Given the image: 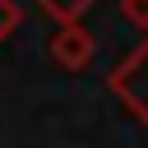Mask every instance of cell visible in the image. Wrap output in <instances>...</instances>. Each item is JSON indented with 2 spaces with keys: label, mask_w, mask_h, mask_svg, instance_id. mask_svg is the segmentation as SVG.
Returning <instances> with one entry per match:
<instances>
[{
  "label": "cell",
  "mask_w": 148,
  "mask_h": 148,
  "mask_svg": "<svg viewBox=\"0 0 148 148\" xmlns=\"http://www.w3.org/2000/svg\"><path fill=\"white\" fill-rule=\"evenodd\" d=\"M106 88L125 102V111H130L134 120L148 125V42H139V46L106 74Z\"/></svg>",
  "instance_id": "6da1fadb"
},
{
  "label": "cell",
  "mask_w": 148,
  "mask_h": 148,
  "mask_svg": "<svg viewBox=\"0 0 148 148\" xmlns=\"http://www.w3.org/2000/svg\"><path fill=\"white\" fill-rule=\"evenodd\" d=\"M92 56H97V37H92L79 18L56 28V37H51V60H56L60 69L79 74V69H88V65H92Z\"/></svg>",
  "instance_id": "7a4b0ae2"
},
{
  "label": "cell",
  "mask_w": 148,
  "mask_h": 148,
  "mask_svg": "<svg viewBox=\"0 0 148 148\" xmlns=\"http://www.w3.org/2000/svg\"><path fill=\"white\" fill-rule=\"evenodd\" d=\"M37 5H42V9H46L56 23H74V18H83V14H88L97 0H37Z\"/></svg>",
  "instance_id": "3957f363"
},
{
  "label": "cell",
  "mask_w": 148,
  "mask_h": 148,
  "mask_svg": "<svg viewBox=\"0 0 148 148\" xmlns=\"http://www.w3.org/2000/svg\"><path fill=\"white\" fill-rule=\"evenodd\" d=\"M18 23H23V9H18L14 0H0V42H9Z\"/></svg>",
  "instance_id": "277c9868"
},
{
  "label": "cell",
  "mask_w": 148,
  "mask_h": 148,
  "mask_svg": "<svg viewBox=\"0 0 148 148\" xmlns=\"http://www.w3.org/2000/svg\"><path fill=\"white\" fill-rule=\"evenodd\" d=\"M120 14H125L134 28H143V32H148V0H120Z\"/></svg>",
  "instance_id": "5b68a950"
}]
</instances>
